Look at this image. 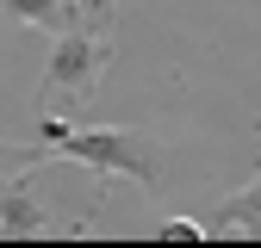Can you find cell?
<instances>
[{
  "label": "cell",
  "mask_w": 261,
  "mask_h": 248,
  "mask_svg": "<svg viewBox=\"0 0 261 248\" xmlns=\"http://www.w3.org/2000/svg\"><path fill=\"white\" fill-rule=\"evenodd\" d=\"M25 174H31V168H19V174L0 180V236H44V230H50V217H44L38 199H31Z\"/></svg>",
  "instance_id": "3957f363"
},
{
  "label": "cell",
  "mask_w": 261,
  "mask_h": 248,
  "mask_svg": "<svg viewBox=\"0 0 261 248\" xmlns=\"http://www.w3.org/2000/svg\"><path fill=\"white\" fill-rule=\"evenodd\" d=\"M31 137H38L44 162H81L100 180H137L149 199L162 193L168 155H162L155 131H137V124H75L62 112H38V131Z\"/></svg>",
  "instance_id": "6da1fadb"
},
{
  "label": "cell",
  "mask_w": 261,
  "mask_h": 248,
  "mask_svg": "<svg viewBox=\"0 0 261 248\" xmlns=\"http://www.w3.org/2000/svg\"><path fill=\"white\" fill-rule=\"evenodd\" d=\"M205 230H212V236H261V174L243 186V193L218 199V205L205 211Z\"/></svg>",
  "instance_id": "277c9868"
},
{
  "label": "cell",
  "mask_w": 261,
  "mask_h": 248,
  "mask_svg": "<svg viewBox=\"0 0 261 248\" xmlns=\"http://www.w3.org/2000/svg\"><path fill=\"white\" fill-rule=\"evenodd\" d=\"M50 62H44V112H62V106H87L93 87H100L106 62H112V44H106V19H81L69 7V25L50 31Z\"/></svg>",
  "instance_id": "7a4b0ae2"
},
{
  "label": "cell",
  "mask_w": 261,
  "mask_h": 248,
  "mask_svg": "<svg viewBox=\"0 0 261 248\" xmlns=\"http://www.w3.org/2000/svg\"><path fill=\"white\" fill-rule=\"evenodd\" d=\"M155 236H168V242H205V217H162V230Z\"/></svg>",
  "instance_id": "8992f818"
},
{
  "label": "cell",
  "mask_w": 261,
  "mask_h": 248,
  "mask_svg": "<svg viewBox=\"0 0 261 248\" xmlns=\"http://www.w3.org/2000/svg\"><path fill=\"white\" fill-rule=\"evenodd\" d=\"M44 149L38 143H0V168H38Z\"/></svg>",
  "instance_id": "52a82bcc"
},
{
  "label": "cell",
  "mask_w": 261,
  "mask_h": 248,
  "mask_svg": "<svg viewBox=\"0 0 261 248\" xmlns=\"http://www.w3.org/2000/svg\"><path fill=\"white\" fill-rule=\"evenodd\" d=\"M7 13H13L19 25H38V31L69 25V7H62V0H7Z\"/></svg>",
  "instance_id": "5b68a950"
}]
</instances>
